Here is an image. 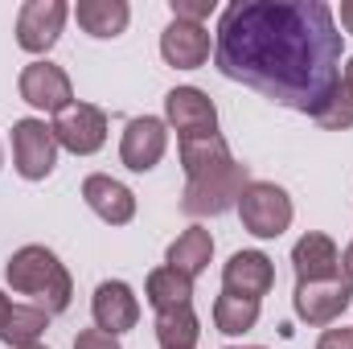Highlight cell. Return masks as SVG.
<instances>
[{"mask_svg": "<svg viewBox=\"0 0 353 349\" xmlns=\"http://www.w3.org/2000/svg\"><path fill=\"white\" fill-rule=\"evenodd\" d=\"M341 83H345V87L353 90V54L345 58V70H341Z\"/></svg>", "mask_w": 353, "mask_h": 349, "instance_id": "obj_31", "label": "cell"}, {"mask_svg": "<svg viewBox=\"0 0 353 349\" xmlns=\"http://www.w3.org/2000/svg\"><path fill=\"white\" fill-rule=\"evenodd\" d=\"M29 349H46V346H29Z\"/></svg>", "mask_w": 353, "mask_h": 349, "instance_id": "obj_33", "label": "cell"}, {"mask_svg": "<svg viewBox=\"0 0 353 349\" xmlns=\"http://www.w3.org/2000/svg\"><path fill=\"white\" fill-rule=\"evenodd\" d=\"M12 292L21 296H33L37 308H46L50 317L66 312L70 308V296H74V283H70V271L62 267V259L50 251V247H21L12 251V259L4 267Z\"/></svg>", "mask_w": 353, "mask_h": 349, "instance_id": "obj_2", "label": "cell"}, {"mask_svg": "<svg viewBox=\"0 0 353 349\" xmlns=\"http://www.w3.org/2000/svg\"><path fill=\"white\" fill-rule=\"evenodd\" d=\"M70 8L66 0H25L17 12V46L29 54H46L58 46L62 25H66Z\"/></svg>", "mask_w": 353, "mask_h": 349, "instance_id": "obj_8", "label": "cell"}, {"mask_svg": "<svg viewBox=\"0 0 353 349\" xmlns=\"http://www.w3.org/2000/svg\"><path fill=\"white\" fill-rule=\"evenodd\" d=\"M46 329H50V312L46 308H37V304H12V312H8V321L0 329V341L12 349H29V346H37V337Z\"/></svg>", "mask_w": 353, "mask_h": 349, "instance_id": "obj_22", "label": "cell"}, {"mask_svg": "<svg viewBox=\"0 0 353 349\" xmlns=\"http://www.w3.org/2000/svg\"><path fill=\"white\" fill-rule=\"evenodd\" d=\"M341 271H345V279H353V243L345 247V255H341Z\"/></svg>", "mask_w": 353, "mask_h": 349, "instance_id": "obj_29", "label": "cell"}, {"mask_svg": "<svg viewBox=\"0 0 353 349\" xmlns=\"http://www.w3.org/2000/svg\"><path fill=\"white\" fill-rule=\"evenodd\" d=\"M214 62L226 79L316 119L341 83V29L325 0H234L218 21Z\"/></svg>", "mask_w": 353, "mask_h": 349, "instance_id": "obj_1", "label": "cell"}, {"mask_svg": "<svg viewBox=\"0 0 353 349\" xmlns=\"http://www.w3.org/2000/svg\"><path fill=\"white\" fill-rule=\"evenodd\" d=\"M8 312H12V300L0 292V329H4V321H8Z\"/></svg>", "mask_w": 353, "mask_h": 349, "instance_id": "obj_30", "label": "cell"}, {"mask_svg": "<svg viewBox=\"0 0 353 349\" xmlns=\"http://www.w3.org/2000/svg\"><path fill=\"white\" fill-rule=\"evenodd\" d=\"M74 17H79V25L87 29L90 37L107 41V37H119L128 29L132 8H128V0H79Z\"/></svg>", "mask_w": 353, "mask_h": 349, "instance_id": "obj_18", "label": "cell"}, {"mask_svg": "<svg viewBox=\"0 0 353 349\" xmlns=\"http://www.w3.org/2000/svg\"><path fill=\"white\" fill-rule=\"evenodd\" d=\"M226 161H234V157H230V144L218 132H210V136H185L181 140V169H185V177L210 173V169H218Z\"/></svg>", "mask_w": 353, "mask_h": 349, "instance_id": "obj_19", "label": "cell"}, {"mask_svg": "<svg viewBox=\"0 0 353 349\" xmlns=\"http://www.w3.org/2000/svg\"><path fill=\"white\" fill-rule=\"evenodd\" d=\"M157 341H161V349H197V341H201V325H197L193 304L157 312Z\"/></svg>", "mask_w": 353, "mask_h": 349, "instance_id": "obj_21", "label": "cell"}, {"mask_svg": "<svg viewBox=\"0 0 353 349\" xmlns=\"http://www.w3.org/2000/svg\"><path fill=\"white\" fill-rule=\"evenodd\" d=\"M161 58L176 70H197L210 62V29L193 21H169L161 33Z\"/></svg>", "mask_w": 353, "mask_h": 349, "instance_id": "obj_14", "label": "cell"}, {"mask_svg": "<svg viewBox=\"0 0 353 349\" xmlns=\"http://www.w3.org/2000/svg\"><path fill=\"white\" fill-rule=\"evenodd\" d=\"M292 197L275 181H251L239 197V218L255 239H279L292 226Z\"/></svg>", "mask_w": 353, "mask_h": 349, "instance_id": "obj_4", "label": "cell"}, {"mask_svg": "<svg viewBox=\"0 0 353 349\" xmlns=\"http://www.w3.org/2000/svg\"><path fill=\"white\" fill-rule=\"evenodd\" d=\"M169 8H173V21H193V25H201L218 4H214V0H169Z\"/></svg>", "mask_w": 353, "mask_h": 349, "instance_id": "obj_25", "label": "cell"}, {"mask_svg": "<svg viewBox=\"0 0 353 349\" xmlns=\"http://www.w3.org/2000/svg\"><path fill=\"white\" fill-rule=\"evenodd\" d=\"M292 304H296V317H300L304 325H316V329H325V325L341 321V312L353 304V279L337 275V279L296 283V296H292Z\"/></svg>", "mask_w": 353, "mask_h": 349, "instance_id": "obj_6", "label": "cell"}, {"mask_svg": "<svg viewBox=\"0 0 353 349\" xmlns=\"http://www.w3.org/2000/svg\"><path fill=\"white\" fill-rule=\"evenodd\" d=\"M169 148V128L165 119L157 115H136L128 128H123V140H119V161L132 169V173H148L161 165Z\"/></svg>", "mask_w": 353, "mask_h": 349, "instance_id": "obj_10", "label": "cell"}, {"mask_svg": "<svg viewBox=\"0 0 353 349\" xmlns=\"http://www.w3.org/2000/svg\"><path fill=\"white\" fill-rule=\"evenodd\" d=\"M83 197H87V206L107 226H128L136 218V193L123 181H115L107 173H90L83 181Z\"/></svg>", "mask_w": 353, "mask_h": 349, "instance_id": "obj_15", "label": "cell"}, {"mask_svg": "<svg viewBox=\"0 0 353 349\" xmlns=\"http://www.w3.org/2000/svg\"><path fill=\"white\" fill-rule=\"evenodd\" d=\"M316 349H353V329H345V325L341 329H325Z\"/></svg>", "mask_w": 353, "mask_h": 349, "instance_id": "obj_27", "label": "cell"}, {"mask_svg": "<svg viewBox=\"0 0 353 349\" xmlns=\"http://www.w3.org/2000/svg\"><path fill=\"white\" fill-rule=\"evenodd\" d=\"M144 296H148V304H152L157 312H165V308H185V304H193V279H185L173 267H157V271H148Z\"/></svg>", "mask_w": 353, "mask_h": 349, "instance_id": "obj_20", "label": "cell"}, {"mask_svg": "<svg viewBox=\"0 0 353 349\" xmlns=\"http://www.w3.org/2000/svg\"><path fill=\"white\" fill-rule=\"evenodd\" d=\"M226 349H263V346H226Z\"/></svg>", "mask_w": 353, "mask_h": 349, "instance_id": "obj_32", "label": "cell"}, {"mask_svg": "<svg viewBox=\"0 0 353 349\" xmlns=\"http://www.w3.org/2000/svg\"><path fill=\"white\" fill-rule=\"evenodd\" d=\"M214 325H218V333H230V337L255 329V325H259V300L222 292V296L214 300Z\"/></svg>", "mask_w": 353, "mask_h": 349, "instance_id": "obj_23", "label": "cell"}, {"mask_svg": "<svg viewBox=\"0 0 353 349\" xmlns=\"http://www.w3.org/2000/svg\"><path fill=\"white\" fill-rule=\"evenodd\" d=\"M210 259H214V239L205 226H189L185 235H176V243H169V255H165V263L185 279H197L210 267Z\"/></svg>", "mask_w": 353, "mask_h": 349, "instance_id": "obj_17", "label": "cell"}, {"mask_svg": "<svg viewBox=\"0 0 353 349\" xmlns=\"http://www.w3.org/2000/svg\"><path fill=\"white\" fill-rule=\"evenodd\" d=\"M12 165L25 181H46L58 165V136L46 119L12 123Z\"/></svg>", "mask_w": 353, "mask_h": 349, "instance_id": "obj_5", "label": "cell"}, {"mask_svg": "<svg viewBox=\"0 0 353 349\" xmlns=\"http://www.w3.org/2000/svg\"><path fill=\"white\" fill-rule=\"evenodd\" d=\"M165 115L176 128V140L185 136H210L218 132V107L205 90L197 87H173L165 94Z\"/></svg>", "mask_w": 353, "mask_h": 349, "instance_id": "obj_11", "label": "cell"}, {"mask_svg": "<svg viewBox=\"0 0 353 349\" xmlns=\"http://www.w3.org/2000/svg\"><path fill=\"white\" fill-rule=\"evenodd\" d=\"M50 128L58 136V148H66L74 157H90L107 144V115L94 103H70L66 111L54 115Z\"/></svg>", "mask_w": 353, "mask_h": 349, "instance_id": "obj_7", "label": "cell"}, {"mask_svg": "<svg viewBox=\"0 0 353 349\" xmlns=\"http://www.w3.org/2000/svg\"><path fill=\"white\" fill-rule=\"evenodd\" d=\"M251 185L247 177V165L239 161H226L210 173H197V177H185V193H181V210L189 218H218L226 210L239 206L243 189Z\"/></svg>", "mask_w": 353, "mask_h": 349, "instance_id": "obj_3", "label": "cell"}, {"mask_svg": "<svg viewBox=\"0 0 353 349\" xmlns=\"http://www.w3.org/2000/svg\"><path fill=\"white\" fill-rule=\"evenodd\" d=\"M292 267H296V283H316V279H337L341 271V251L329 235H304L292 247Z\"/></svg>", "mask_w": 353, "mask_h": 349, "instance_id": "obj_16", "label": "cell"}, {"mask_svg": "<svg viewBox=\"0 0 353 349\" xmlns=\"http://www.w3.org/2000/svg\"><path fill=\"white\" fill-rule=\"evenodd\" d=\"M90 317H94V329L119 337V333L136 329V321H140V300H136V292H132L123 279H103V283L94 288Z\"/></svg>", "mask_w": 353, "mask_h": 349, "instance_id": "obj_12", "label": "cell"}, {"mask_svg": "<svg viewBox=\"0 0 353 349\" xmlns=\"http://www.w3.org/2000/svg\"><path fill=\"white\" fill-rule=\"evenodd\" d=\"M271 283H275V267L263 251H234L230 263L222 267V292H230V296L263 300Z\"/></svg>", "mask_w": 353, "mask_h": 349, "instance_id": "obj_13", "label": "cell"}, {"mask_svg": "<svg viewBox=\"0 0 353 349\" xmlns=\"http://www.w3.org/2000/svg\"><path fill=\"white\" fill-rule=\"evenodd\" d=\"M333 17H341L345 33H353V0H341V12H333Z\"/></svg>", "mask_w": 353, "mask_h": 349, "instance_id": "obj_28", "label": "cell"}, {"mask_svg": "<svg viewBox=\"0 0 353 349\" xmlns=\"http://www.w3.org/2000/svg\"><path fill=\"white\" fill-rule=\"evenodd\" d=\"M17 87H21V99L29 103V107H37V111H66L70 103H74V87H70V74L62 70V66H54V62H29L25 70H21V79H17Z\"/></svg>", "mask_w": 353, "mask_h": 349, "instance_id": "obj_9", "label": "cell"}, {"mask_svg": "<svg viewBox=\"0 0 353 349\" xmlns=\"http://www.w3.org/2000/svg\"><path fill=\"white\" fill-rule=\"evenodd\" d=\"M316 123H321L325 132H345V128H353V90L345 87V83H337V90L329 94V103L321 107Z\"/></svg>", "mask_w": 353, "mask_h": 349, "instance_id": "obj_24", "label": "cell"}, {"mask_svg": "<svg viewBox=\"0 0 353 349\" xmlns=\"http://www.w3.org/2000/svg\"><path fill=\"white\" fill-rule=\"evenodd\" d=\"M74 349H119V341L111 333H103V329H83L74 337Z\"/></svg>", "mask_w": 353, "mask_h": 349, "instance_id": "obj_26", "label": "cell"}]
</instances>
